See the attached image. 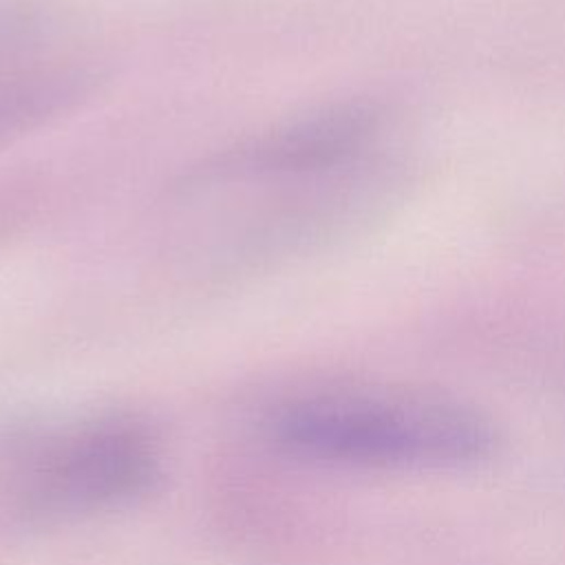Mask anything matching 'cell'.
I'll use <instances>...</instances> for the list:
<instances>
[{
    "label": "cell",
    "mask_w": 565,
    "mask_h": 565,
    "mask_svg": "<svg viewBox=\"0 0 565 565\" xmlns=\"http://www.w3.org/2000/svg\"><path fill=\"white\" fill-rule=\"evenodd\" d=\"M294 457L358 468H461L488 459L492 424L457 402L402 393H344L294 402L269 424Z\"/></svg>",
    "instance_id": "cell-1"
},
{
    "label": "cell",
    "mask_w": 565,
    "mask_h": 565,
    "mask_svg": "<svg viewBox=\"0 0 565 565\" xmlns=\"http://www.w3.org/2000/svg\"><path fill=\"white\" fill-rule=\"evenodd\" d=\"M20 459L11 499L33 523L124 508L152 492L161 477L157 439L119 415L40 437Z\"/></svg>",
    "instance_id": "cell-2"
},
{
    "label": "cell",
    "mask_w": 565,
    "mask_h": 565,
    "mask_svg": "<svg viewBox=\"0 0 565 565\" xmlns=\"http://www.w3.org/2000/svg\"><path fill=\"white\" fill-rule=\"evenodd\" d=\"M384 128L386 117L375 104H327L210 154L181 174L174 194L185 199L249 181L349 170L375 159Z\"/></svg>",
    "instance_id": "cell-3"
},
{
    "label": "cell",
    "mask_w": 565,
    "mask_h": 565,
    "mask_svg": "<svg viewBox=\"0 0 565 565\" xmlns=\"http://www.w3.org/2000/svg\"><path fill=\"white\" fill-rule=\"evenodd\" d=\"M97 84L99 73L75 62L0 68V143L71 113L95 93Z\"/></svg>",
    "instance_id": "cell-4"
}]
</instances>
